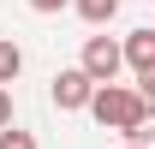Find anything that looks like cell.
<instances>
[{
    "instance_id": "10",
    "label": "cell",
    "mask_w": 155,
    "mask_h": 149,
    "mask_svg": "<svg viewBox=\"0 0 155 149\" xmlns=\"http://www.w3.org/2000/svg\"><path fill=\"white\" fill-rule=\"evenodd\" d=\"M72 0H30V12H66Z\"/></svg>"
},
{
    "instance_id": "7",
    "label": "cell",
    "mask_w": 155,
    "mask_h": 149,
    "mask_svg": "<svg viewBox=\"0 0 155 149\" xmlns=\"http://www.w3.org/2000/svg\"><path fill=\"white\" fill-rule=\"evenodd\" d=\"M72 6H78V18H84V24H107V18L119 12V0H72Z\"/></svg>"
},
{
    "instance_id": "12",
    "label": "cell",
    "mask_w": 155,
    "mask_h": 149,
    "mask_svg": "<svg viewBox=\"0 0 155 149\" xmlns=\"http://www.w3.org/2000/svg\"><path fill=\"white\" fill-rule=\"evenodd\" d=\"M125 149H137V143H125Z\"/></svg>"
},
{
    "instance_id": "11",
    "label": "cell",
    "mask_w": 155,
    "mask_h": 149,
    "mask_svg": "<svg viewBox=\"0 0 155 149\" xmlns=\"http://www.w3.org/2000/svg\"><path fill=\"white\" fill-rule=\"evenodd\" d=\"M137 95H143V101H155V72H143V78H137Z\"/></svg>"
},
{
    "instance_id": "3",
    "label": "cell",
    "mask_w": 155,
    "mask_h": 149,
    "mask_svg": "<svg viewBox=\"0 0 155 149\" xmlns=\"http://www.w3.org/2000/svg\"><path fill=\"white\" fill-rule=\"evenodd\" d=\"M48 95H54V108H60V113H84L90 101H96V84L78 72V66H66V72H54Z\"/></svg>"
},
{
    "instance_id": "8",
    "label": "cell",
    "mask_w": 155,
    "mask_h": 149,
    "mask_svg": "<svg viewBox=\"0 0 155 149\" xmlns=\"http://www.w3.org/2000/svg\"><path fill=\"white\" fill-rule=\"evenodd\" d=\"M0 149H36V137H30V131H18V125H12V131H0Z\"/></svg>"
},
{
    "instance_id": "6",
    "label": "cell",
    "mask_w": 155,
    "mask_h": 149,
    "mask_svg": "<svg viewBox=\"0 0 155 149\" xmlns=\"http://www.w3.org/2000/svg\"><path fill=\"white\" fill-rule=\"evenodd\" d=\"M125 143H137V149H149V143H155V101H143V113H137V125L125 131Z\"/></svg>"
},
{
    "instance_id": "5",
    "label": "cell",
    "mask_w": 155,
    "mask_h": 149,
    "mask_svg": "<svg viewBox=\"0 0 155 149\" xmlns=\"http://www.w3.org/2000/svg\"><path fill=\"white\" fill-rule=\"evenodd\" d=\"M24 72V48L12 36H0V90H12V78Z\"/></svg>"
},
{
    "instance_id": "2",
    "label": "cell",
    "mask_w": 155,
    "mask_h": 149,
    "mask_svg": "<svg viewBox=\"0 0 155 149\" xmlns=\"http://www.w3.org/2000/svg\"><path fill=\"white\" fill-rule=\"evenodd\" d=\"M119 66H125V48H119L114 36H84V60H78V72L90 78V84H114L119 78Z\"/></svg>"
},
{
    "instance_id": "4",
    "label": "cell",
    "mask_w": 155,
    "mask_h": 149,
    "mask_svg": "<svg viewBox=\"0 0 155 149\" xmlns=\"http://www.w3.org/2000/svg\"><path fill=\"white\" fill-rule=\"evenodd\" d=\"M119 48H125V66H131L137 78H143V72H155V30H131Z\"/></svg>"
},
{
    "instance_id": "9",
    "label": "cell",
    "mask_w": 155,
    "mask_h": 149,
    "mask_svg": "<svg viewBox=\"0 0 155 149\" xmlns=\"http://www.w3.org/2000/svg\"><path fill=\"white\" fill-rule=\"evenodd\" d=\"M0 131H12V90H0Z\"/></svg>"
},
{
    "instance_id": "1",
    "label": "cell",
    "mask_w": 155,
    "mask_h": 149,
    "mask_svg": "<svg viewBox=\"0 0 155 149\" xmlns=\"http://www.w3.org/2000/svg\"><path fill=\"white\" fill-rule=\"evenodd\" d=\"M137 113H143V95H137L131 84H101L96 101H90V119H96L101 131H119V137L137 125Z\"/></svg>"
}]
</instances>
